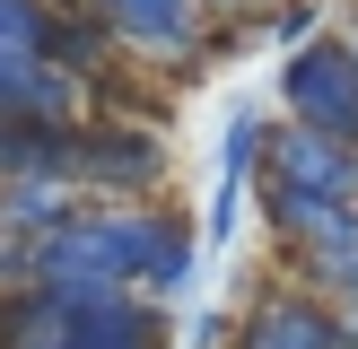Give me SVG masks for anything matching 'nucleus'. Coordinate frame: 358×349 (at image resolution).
<instances>
[{
  "instance_id": "1a4fd4ad",
  "label": "nucleus",
  "mask_w": 358,
  "mask_h": 349,
  "mask_svg": "<svg viewBox=\"0 0 358 349\" xmlns=\"http://www.w3.org/2000/svg\"><path fill=\"white\" fill-rule=\"evenodd\" d=\"M52 27H62V0H0V44L9 52H52Z\"/></svg>"
},
{
  "instance_id": "7ed1b4c3",
  "label": "nucleus",
  "mask_w": 358,
  "mask_h": 349,
  "mask_svg": "<svg viewBox=\"0 0 358 349\" xmlns=\"http://www.w3.org/2000/svg\"><path fill=\"white\" fill-rule=\"evenodd\" d=\"M280 114L289 122H315V131L350 140L358 149V35H315V44H297L289 61H280Z\"/></svg>"
},
{
  "instance_id": "ddd939ff",
  "label": "nucleus",
  "mask_w": 358,
  "mask_h": 349,
  "mask_svg": "<svg viewBox=\"0 0 358 349\" xmlns=\"http://www.w3.org/2000/svg\"><path fill=\"white\" fill-rule=\"evenodd\" d=\"M341 323H350V332H358V288H350V297H341Z\"/></svg>"
},
{
  "instance_id": "f03ea898",
  "label": "nucleus",
  "mask_w": 358,
  "mask_h": 349,
  "mask_svg": "<svg viewBox=\"0 0 358 349\" xmlns=\"http://www.w3.org/2000/svg\"><path fill=\"white\" fill-rule=\"evenodd\" d=\"M70 184L96 201H166L175 157H166V122L157 114H87L70 122Z\"/></svg>"
},
{
  "instance_id": "2eb2a0df",
  "label": "nucleus",
  "mask_w": 358,
  "mask_h": 349,
  "mask_svg": "<svg viewBox=\"0 0 358 349\" xmlns=\"http://www.w3.org/2000/svg\"><path fill=\"white\" fill-rule=\"evenodd\" d=\"M0 314H9V297H0Z\"/></svg>"
},
{
  "instance_id": "0eeeda50",
  "label": "nucleus",
  "mask_w": 358,
  "mask_h": 349,
  "mask_svg": "<svg viewBox=\"0 0 358 349\" xmlns=\"http://www.w3.org/2000/svg\"><path fill=\"white\" fill-rule=\"evenodd\" d=\"M44 61H62L70 79H87V96H96V87L114 79L122 44H114V35H105V17L87 9V0H79V9H62V27H52V52H44Z\"/></svg>"
},
{
  "instance_id": "9b49d317",
  "label": "nucleus",
  "mask_w": 358,
  "mask_h": 349,
  "mask_svg": "<svg viewBox=\"0 0 358 349\" xmlns=\"http://www.w3.org/2000/svg\"><path fill=\"white\" fill-rule=\"evenodd\" d=\"M35 244H44V236H17V227H0V297L35 288Z\"/></svg>"
},
{
  "instance_id": "9d476101",
  "label": "nucleus",
  "mask_w": 358,
  "mask_h": 349,
  "mask_svg": "<svg viewBox=\"0 0 358 349\" xmlns=\"http://www.w3.org/2000/svg\"><path fill=\"white\" fill-rule=\"evenodd\" d=\"M254 35H262V44H280V52L315 44V35H324V0H271V9L254 17Z\"/></svg>"
},
{
  "instance_id": "4468645a",
  "label": "nucleus",
  "mask_w": 358,
  "mask_h": 349,
  "mask_svg": "<svg viewBox=\"0 0 358 349\" xmlns=\"http://www.w3.org/2000/svg\"><path fill=\"white\" fill-rule=\"evenodd\" d=\"M62 9H79V0H62Z\"/></svg>"
},
{
  "instance_id": "6e6552de",
  "label": "nucleus",
  "mask_w": 358,
  "mask_h": 349,
  "mask_svg": "<svg viewBox=\"0 0 358 349\" xmlns=\"http://www.w3.org/2000/svg\"><path fill=\"white\" fill-rule=\"evenodd\" d=\"M62 157H70V131H52V122H27V114H0V184H9V174H35V166L70 174Z\"/></svg>"
},
{
  "instance_id": "39448f33",
  "label": "nucleus",
  "mask_w": 358,
  "mask_h": 349,
  "mask_svg": "<svg viewBox=\"0 0 358 349\" xmlns=\"http://www.w3.org/2000/svg\"><path fill=\"white\" fill-rule=\"evenodd\" d=\"M280 262H289L297 288H315V297H332V306H341V297L358 288V201H341L306 244H289Z\"/></svg>"
},
{
  "instance_id": "20e7f679",
  "label": "nucleus",
  "mask_w": 358,
  "mask_h": 349,
  "mask_svg": "<svg viewBox=\"0 0 358 349\" xmlns=\"http://www.w3.org/2000/svg\"><path fill=\"white\" fill-rule=\"evenodd\" d=\"M262 174H280V184H306L324 192V201H358V149L332 131H315V122H271V140H262Z\"/></svg>"
},
{
  "instance_id": "f8f14e48",
  "label": "nucleus",
  "mask_w": 358,
  "mask_h": 349,
  "mask_svg": "<svg viewBox=\"0 0 358 349\" xmlns=\"http://www.w3.org/2000/svg\"><path fill=\"white\" fill-rule=\"evenodd\" d=\"M210 9H219V17H227V27H254V17H262V9H271V0H210Z\"/></svg>"
},
{
  "instance_id": "423d86ee",
  "label": "nucleus",
  "mask_w": 358,
  "mask_h": 349,
  "mask_svg": "<svg viewBox=\"0 0 358 349\" xmlns=\"http://www.w3.org/2000/svg\"><path fill=\"white\" fill-rule=\"evenodd\" d=\"M87 201H96V192H79L70 174H52V166H35V174H9V184H0V227L52 236V227H70Z\"/></svg>"
},
{
  "instance_id": "f257e3e1",
  "label": "nucleus",
  "mask_w": 358,
  "mask_h": 349,
  "mask_svg": "<svg viewBox=\"0 0 358 349\" xmlns=\"http://www.w3.org/2000/svg\"><path fill=\"white\" fill-rule=\"evenodd\" d=\"M105 17V35L122 44V61L157 70V79H184V70H210L245 44L254 27H227L210 0H87Z\"/></svg>"
}]
</instances>
